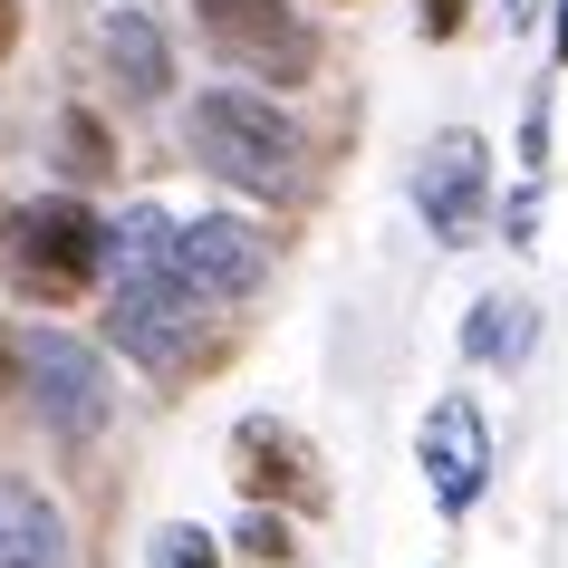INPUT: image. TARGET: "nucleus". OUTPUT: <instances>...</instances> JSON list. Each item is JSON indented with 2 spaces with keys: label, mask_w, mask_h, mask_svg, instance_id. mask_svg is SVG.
<instances>
[{
  "label": "nucleus",
  "mask_w": 568,
  "mask_h": 568,
  "mask_svg": "<svg viewBox=\"0 0 568 568\" xmlns=\"http://www.w3.org/2000/svg\"><path fill=\"white\" fill-rule=\"evenodd\" d=\"M174 232H183V222H174L164 203H125L116 222H106V337L183 395V386H203L241 337L222 328L193 290H183Z\"/></svg>",
  "instance_id": "nucleus-1"
},
{
  "label": "nucleus",
  "mask_w": 568,
  "mask_h": 568,
  "mask_svg": "<svg viewBox=\"0 0 568 568\" xmlns=\"http://www.w3.org/2000/svg\"><path fill=\"white\" fill-rule=\"evenodd\" d=\"M183 154L222 174L232 193H261V203H300L308 193V145L280 97H251V88H203L183 106Z\"/></svg>",
  "instance_id": "nucleus-2"
},
{
  "label": "nucleus",
  "mask_w": 568,
  "mask_h": 568,
  "mask_svg": "<svg viewBox=\"0 0 568 568\" xmlns=\"http://www.w3.org/2000/svg\"><path fill=\"white\" fill-rule=\"evenodd\" d=\"M0 280L30 308H78L106 290V212L88 193H30L0 212Z\"/></svg>",
  "instance_id": "nucleus-3"
},
{
  "label": "nucleus",
  "mask_w": 568,
  "mask_h": 568,
  "mask_svg": "<svg viewBox=\"0 0 568 568\" xmlns=\"http://www.w3.org/2000/svg\"><path fill=\"white\" fill-rule=\"evenodd\" d=\"M193 39H203L251 97L308 88V78H318V30H308L300 0H193Z\"/></svg>",
  "instance_id": "nucleus-4"
},
{
  "label": "nucleus",
  "mask_w": 568,
  "mask_h": 568,
  "mask_svg": "<svg viewBox=\"0 0 568 568\" xmlns=\"http://www.w3.org/2000/svg\"><path fill=\"white\" fill-rule=\"evenodd\" d=\"M20 395L39 405V424H49L59 444H97L106 415H116L106 357H97L88 337H68V328H30L20 337Z\"/></svg>",
  "instance_id": "nucleus-5"
},
{
  "label": "nucleus",
  "mask_w": 568,
  "mask_h": 568,
  "mask_svg": "<svg viewBox=\"0 0 568 568\" xmlns=\"http://www.w3.org/2000/svg\"><path fill=\"white\" fill-rule=\"evenodd\" d=\"M232 481H241L251 510H280V520L290 510H308V520L328 510V453L308 444L290 415H241L232 424Z\"/></svg>",
  "instance_id": "nucleus-6"
},
{
  "label": "nucleus",
  "mask_w": 568,
  "mask_h": 568,
  "mask_svg": "<svg viewBox=\"0 0 568 568\" xmlns=\"http://www.w3.org/2000/svg\"><path fill=\"white\" fill-rule=\"evenodd\" d=\"M405 193H415V212H424V232H434V241H473L481 222H491V145H481L473 125L424 135Z\"/></svg>",
  "instance_id": "nucleus-7"
},
{
  "label": "nucleus",
  "mask_w": 568,
  "mask_h": 568,
  "mask_svg": "<svg viewBox=\"0 0 568 568\" xmlns=\"http://www.w3.org/2000/svg\"><path fill=\"white\" fill-rule=\"evenodd\" d=\"M270 232L261 222H232V212H203V222H183L174 232V270H183V290L203 308H241V300H261L270 290Z\"/></svg>",
  "instance_id": "nucleus-8"
},
{
  "label": "nucleus",
  "mask_w": 568,
  "mask_h": 568,
  "mask_svg": "<svg viewBox=\"0 0 568 568\" xmlns=\"http://www.w3.org/2000/svg\"><path fill=\"white\" fill-rule=\"evenodd\" d=\"M415 463H424V491H434L444 520H463V510L491 491V424H481L473 395H444V405L415 424Z\"/></svg>",
  "instance_id": "nucleus-9"
},
{
  "label": "nucleus",
  "mask_w": 568,
  "mask_h": 568,
  "mask_svg": "<svg viewBox=\"0 0 568 568\" xmlns=\"http://www.w3.org/2000/svg\"><path fill=\"white\" fill-rule=\"evenodd\" d=\"M97 59H106V88L125 106H164L174 97V39H164V20H154L145 0H116L97 20Z\"/></svg>",
  "instance_id": "nucleus-10"
},
{
  "label": "nucleus",
  "mask_w": 568,
  "mask_h": 568,
  "mask_svg": "<svg viewBox=\"0 0 568 568\" xmlns=\"http://www.w3.org/2000/svg\"><path fill=\"white\" fill-rule=\"evenodd\" d=\"M0 568H78V539H68L59 501L20 473H0Z\"/></svg>",
  "instance_id": "nucleus-11"
},
{
  "label": "nucleus",
  "mask_w": 568,
  "mask_h": 568,
  "mask_svg": "<svg viewBox=\"0 0 568 568\" xmlns=\"http://www.w3.org/2000/svg\"><path fill=\"white\" fill-rule=\"evenodd\" d=\"M539 337V308L520 290H481L473 318H463V366H520Z\"/></svg>",
  "instance_id": "nucleus-12"
},
{
  "label": "nucleus",
  "mask_w": 568,
  "mask_h": 568,
  "mask_svg": "<svg viewBox=\"0 0 568 568\" xmlns=\"http://www.w3.org/2000/svg\"><path fill=\"white\" fill-rule=\"evenodd\" d=\"M49 164H59V193H97V183L116 174V135L97 106H59L49 116Z\"/></svg>",
  "instance_id": "nucleus-13"
},
{
  "label": "nucleus",
  "mask_w": 568,
  "mask_h": 568,
  "mask_svg": "<svg viewBox=\"0 0 568 568\" xmlns=\"http://www.w3.org/2000/svg\"><path fill=\"white\" fill-rule=\"evenodd\" d=\"M222 559H251V568H300L308 549H300V530H290L280 510H241V520H232V549H222Z\"/></svg>",
  "instance_id": "nucleus-14"
},
{
  "label": "nucleus",
  "mask_w": 568,
  "mask_h": 568,
  "mask_svg": "<svg viewBox=\"0 0 568 568\" xmlns=\"http://www.w3.org/2000/svg\"><path fill=\"white\" fill-rule=\"evenodd\" d=\"M145 568H232V559H222V539H212L203 520H154Z\"/></svg>",
  "instance_id": "nucleus-15"
},
{
  "label": "nucleus",
  "mask_w": 568,
  "mask_h": 568,
  "mask_svg": "<svg viewBox=\"0 0 568 568\" xmlns=\"http://www.w3.org/2000/svg\"><path fill=\"white\" fill-rule=\"evenodd\" d=\"M491 222H501L510 251H539V222H549V183H520L510 203H491Z\"/></svg>",
  "instance_id": "nucleus-16"
},
{
  "label": "nucleus",
  "mask_w": 568,
  "mask_h": 568,
  "mask_svg": "<svg viewBox=\"0 0 568 568\" xmlns=\"http://www.w3.org/2000/svg\"><path fill=\"white\" fill-rule=\"evenodd\" d=\"M520 183H549V88L520 106Z\"/></svg>",
  "instance_id": "nucleus-17"
},
{
  "label": "nucleus",
  "mask_w": 568,
  "mask_h": 568,
  "mask_svg": "<svg viewBox=\"0 0 568 568\" xmlns=\"http://www.w3.org/2000/svg\"><path fill=\"white\" fill-rule=\"evenodd\" d=\"M463 20H473V0H415V39H424V49H453Z\"/></svg>",
  "instance_id": "nucleus-18"
},
{
  "label": "nucleus",
  "mask_w": 568,
  "mask_h": 568,
  "mask_svg": "<svg viewBox=\"0 0 568 568\" xmlns=\"http://www.w3.org/2000/svg\"><path fill=\"white\" fill-rule=\"evenodd\" d=\"M20 30H30V10H20V0H0V59L20 49Z\"/></svg>",
  "instance_id": "nucleus-19"
},
{
  "label": "nucleus",
  "mask_w": 568,
  "mask_h": 568,
  "mask_svg": "<svg viewBox=\"0 0 568 568\" xmlns=\"http://www.w3.org/2000/svg\"><path fill=\"white\" fill-rule=\"evenodd\" d=\"M0 395H20V337L0 328Z\"/></svg>",
  "instance_id": "nucleus-20"
},
{
  "label": "nucleus",
  "mask_w": 568,
  "mask_h": 568,
  "mask_svg": "<svg viewBox=\"0 0 568 568\" xmlns=\"http://www.w3.org/2000/svg\"><path fill=\"white\" fill-rule=\"evenodd\" d=\"M559 68H568V0H559Z\"/></svg>",
  "instance_id": "nucleus-21"
},
{
  "label": "nucleus",
  "mask_w": 568,
  "mask_h": 568,
  "mask_svg": "<svg viewBox=\"0 0 568 568\" xmlns=\"http://www.w3.org/2000/svg\"><path fill=\"white\" fill-rule=\"evenodd\" d=\"M337 10H357V0H337Z\"/></svg>",
  "instance_id": "nucleus-22"
}]
</instances>
